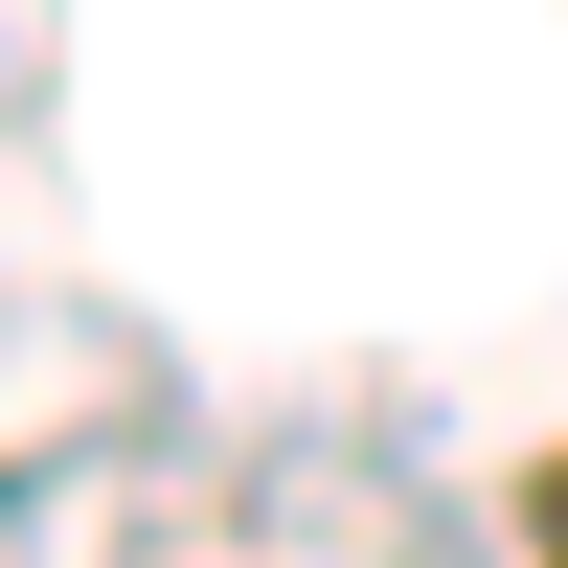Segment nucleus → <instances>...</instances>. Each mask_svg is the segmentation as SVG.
I'll use <instances>...</instances> for the list:
<instances>
[{"label": "nucleus", "instance_id": "f257e3e1", "mask_svg": "<svg viewBox=\"0 0 568 568\" xmlns=\"http://www.w3.org/2000/svg\"><path fill=\"white\" fill-rule=\"evenodd\" d=\"M546 568H568V478H546Z\"/></svg>", "mask_w": 568, "mask_h": 568}]
</instances>
